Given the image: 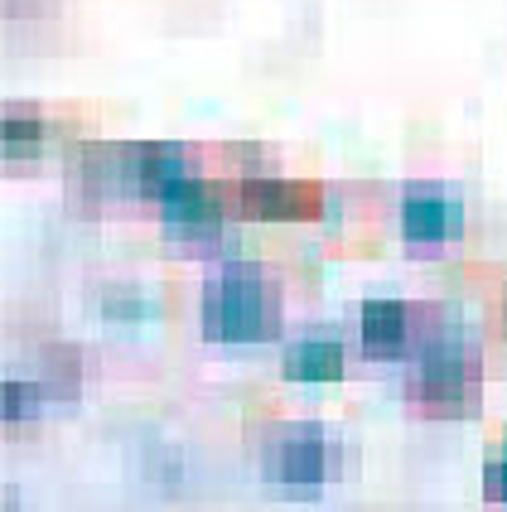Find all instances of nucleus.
I'll return each mask as SVG.
<instances>
[{"label":"nucleus","mask_w":507,"mask_h":512,"mask_svg":"<svg viewBox=\"0 0 507 512\" xmlns=\"http://www.w3.org/2000/svg\"><path fill=\"white\" fill-rule=\"evenodd\" d=\"M131 174H136V189L141 194L160 199L169 184L184 179V155L174 145H145V150H136V160H131Z\"/></svg>","instance_id":"9"},{"label":"nucleus","mask_w":507,"mask_h":512,"mask_svg":"<svg viewBox=\"0 0 507 512\" xmlns=\"http://www.w3.org/2000/svg\"><path fill=\"white\" fill-rule=\"evenodd\" d=\"M39 136H44V126H34V121H25V116H10V121L0 126V141L10 145V150H15V145L39 141Z\"/></svg>","instance_id":"12"},{"label":"nucleus","mask_w":507,"mask_h":512,"mask_svg":"<svg viewBox=\"0 0 507 512\" xmlns=\"http://www.w3.org/2000/svg\"><path fill=\"white\" fill-rule=\"evenodd\" d=\"M290 382H338L343 377V348L334 339H300L285 353Z\"/></svg>","instance_id":"7"},{"label":"nucleus","mask_w":507,"mask_h":512,"mask_svg":"<svg viewBox=\"0 0 507 512\" xmlns=\"http://www.w3.org/2000/svg\"><path fill=\"white\" fill-rule=\"evenodd\" d=\"M39 406H44V387H34V382H5L0 387V416L5 421H29Z\"/></svg>","instance_id":"10"},{"label":"nucleus","mask_w":507,"mask_h":512,"mask_svg":"<svg viewBox=\"0 0 507 512\" xmlns=\"http://www.w3.org/2000/svg\"><path fill=\"white\" fill-rule=\"evenodd\" d=\"M483 488H488V498L507 503V459H493V464H488V479H483Z\"/></svg>","instance_id":"13"},{"label":"nucleus","mask_w":507,"mask_h":512,"mask_svg":"<svg viewBox=\"0 0 507 512\" xmlns=\"http://www.w3.org/2000/svg\"><path fill=\"white\" fill-rule=\"evenodd\" d=\"M160 213L174 232H189V237H208V232L223 228V208L213 199L208 184H194V179H179L160 194Z\"/></svg>","instance_id":"5"},{"label":"nucleus","mask_w":507,"mask_h":512,"mask_svg":"<svg viewBox=\"0 0 507 512\" xmlns=\"http://www.w3.org/2000/svg\"><path fill=\"white\" fill-rule=\"evenodd\" d=\"M469 387H474V377H469V348L454 339H435L421 348V358H416V392H421L430 406H464L469 401Z\"/></svg>","instance_id":"2"},{"label":"nucleus","mask_w":507,"mask_h":512,"mask_svg":"<svg viewBox=\"0 0 507 512\" xmlns=\"http://www.w3.org/2000/svg\"><path fill=\"white\" fill-rule=\"evenodd\" d=\"M102 310H107V319H145V314H155V305L126 290V295H107V305H102Z\"/></svg>","instance_id":"11"},{"label":"nucleus","mask_w":507,"mask_h":512,"mask_svg":"<svg viewBox=\"0 0 507 512\" xmlns=\"http://www.w3.org/2000/svg\"><path fill=\"white\" fill-rule=\"evenodd\" d=\"M329 469V450L314 430H295V435H281L271 450H266V474L281 479V484H295V488H310L324 479Z\"/></svg>","instance_id":"3"},{"label":"nucleus","mask_w":507,"mask_h":512,"mask_svg":"<svg viewBox=\"0 0 507 512\" xmlns=\"http://www.w3.org/2000/svg\"><path fill=\"white\" fill-rule=\"evenodd\" d=\"M242 199H247V213H256V218H305L314 208L310 189H300V184H276V179H252V184H242Z\"/></svg>","instance_id":"8"},{"label":"nucleus","mask_w":507,"mask_h":512,"mask_svg":"<svg viewBox=\"0 0 507 512\" xmlns=\"http://www.w3.org/2000/svg\"><path fill=\"white\" fill-rule=\"evenodd\" d=\"M363 348L372 358H392L406 348V305L401 300H367L363 319H358Z\"/></svg>","instance_id":"6"},{"label":"nucleus","mask_w":507,"mask_h":512,"mask_svg":"<svg viewBox=\"0 0 507 512\" xmlns=\"http://www.w3.org/2000/svg\"><path fill=\"white\" fill-rule=\"evenodd\" d=\"M203 334L218 343H256L276 334V300L252 266H227L203 290Z\"/></svg>","instance_id":"1"},{"label":"nucleus","mask_w":507,"mask_h":512,"mask_svg":"<svg viewBox=\"0 0 507 512\" xmlns=\"http://www.w3.org/2000/svg\"><path fill=\"white\" fill-rule=\"evenodd\" d=\"M401 232L411 237V242H445L459 232V203L450 194H440V189H406V199H401Z\"/></svg>","instance_id":"4"}]
</instances>
